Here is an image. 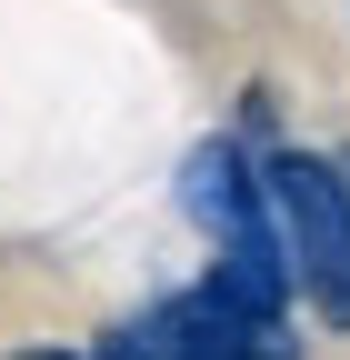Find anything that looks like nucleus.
<instances>
[{"instance_id":"obj_2","label":"nucleus","mask_w":350,"mask_h":360,"mask_svg":"<svg viewBox=\"0 0 350 360\" xmlns=\"http://www.w3.org/2000/svg\"><path fill=\"white\" fill-rule=\"evenodd\" d=\"M141 350L150 360H300L290 321H271V310H250L240 290L221 281H190V290H170L160 310H141Z\"/></svg>"},{"instance_id":"obj_4","label":"nucleus","mask_w":350,"mask_h":360,"mask_svg":"<svg viewBox=\"0 0 350 360\" xmlns=\"http://www.w3.org/2000/svg\"><path fill=\"white\" fill-rule=\"evenodd\" d=\"M11 360H101V350H11Z\"/></svg>"},{"instance_id":"obj_1","label":"nucleus","mask_w":350,"mask_h":360,"mask_svg":"<svg viewBox=\"0 0 350 360\" xmlns=\"http://www.w3.org/2000/svg\"><path fill=\"white\" fill-rule=\"evenodd\" d=\"M271 210L300 270V300L330 330H350V170H330L320 150H271Z\"/></svg>"},{"instance_id":"obj_3","label":"nucleus","mask_w":350,"mask_h":360,"mask_svg":"<svg viewBox=\"0 0 350 360\" xmlns=\"http://www.w3.org/2000/svg\"><path fill=\"white\" fill-rule=\"evenodd\" d=\"M101 360H150V350H141V330H120V340H101Z\"/></svg>"}]
</instances>
